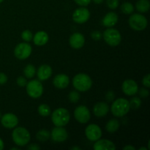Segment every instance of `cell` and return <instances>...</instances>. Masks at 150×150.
<instances>
[{
	"instance_id": "cell-1",
	"label": "cell",
	"mask_w": 150,
	"mask_h": 150,
	"mask_svg": "<svg viewBox=\"0 0 150 150\" xmlns=\"http://www.w3.org/2000/svg\"><path fill=\"white\" fill-rule=\"evenodd\" d=\"M73 86L79 92H86L92 87V80L86 73H79L73 77Z\"/></svg>"
},
{
	"instance_id": "cell-2",
	"label": "cell",
	"mask_w": 150,
	"mask_h": 150,
	"mask_svg": "<svg viewBox=\"0 0 150 150\" xmlns=\"http://www.w3.org/2000/svg\"><path fill=\"white\" fill-rule=\"evenodd\" d=\"M70 120V112L64 108H57L51 114L53 124L57 127H64L67 125Z\"/></svg>"
},
{
	"instance_id": "cell-3",
	"label": "cell",
	"mask_w": 150,
	"mask_h": 150,
	"mask_svg": "<svg viewBox=\"0 0 150 150\" xmlns=\"http://www.w3.org/2000/svg\"><path fill=\"white\" fill-rule=\"evenodd\" d=\"M129 101L125 98H117L113 102L111 107V111L114 117H122L127 114L130 111Z\"/></svg>"
},
{
	"instance_id": "cell-4",
	"label": "cell",
	"mask_w": 150,
	"mask_h": 150,
	"mask_svg": "<svg viewBox=\"0 0 150 150\" xmlns=\"http://www.w3.org/2000/svg\"><path fill=\"white\" fill-rule=\"evenodd\" d=\"M13 141L17 146H24L29 142L31 139L29 130L23 127H18L12 133Z\"/></svg>"
},
{
	"instance_id": "cell-5",
	"label": "cell",
	"mask_w": 150,
	"mask_h": 150,
	"mask_svg": "<svg viewBox=\"0 0 150 150\" xmlns=\"http://www.w3.org/2000/svg\"><path fill=\"white\" fill-rule=\"evenodd\" d=\"M103 39L105 42L110 46L115 47L120 45L122 41V36L117 29L113 28H108L103 32Z\"/></svg>"
},
{
	"instance_id": "cell-6",
	"label": "cell",
	"mask_w": 150,
	"mask_h": 150,
	"mask_svg": "<svg viewBox=\"0 0 150 150\" xmlns=\"http://www.w3.org/2000/svg\"><path fill=\"white\" fill-rule=\"evenodd\" d=\"M130 28L135 31L144 30L147 26V19L140 13H134L130 16L128 20Z\"/></svg>"
},
{
	"instance_id": "cell-7",
	"label": "cell",
	"mask_w": 150,
	"mask_h": 150,
	"mask_svg": "<svg viewBox=\"0 0 150 150\" xmlns=\"http://www.w3.org/2000/svg\"><path fill=\"white\" fill-rule=\"evenodd\" d=\"M26 90L30 98L37 99L42 96L43 93V86L40 80H32L27 82L26 85Z\"/></svg>"
},
{
	"instance_id": "cell-8",
	"label": "cell",
	"mask_w": 150,
	"mask_h": 150,
	"mask_svg": "<svg viewBox=\"0 0 150 150\" xmlns=\"http://www.w3.org/2000/svg\"><path fill=\"white\" fill-rule=\"evenodd\" d=\"M32 48L27 42H21L16 46L14 49V55L17 59L24 60L29 58L32 54Z\"/></svg>"
},
{
	"instance_id": "cell-9",
	"label": "cell",
	"mask_w": 150,
	"mask_h": 150,
	"mask_svg": "<svg viewBox=\"0 0 150 150\" xmlns=\"http://www.w3.org/2000/svg\"><path fill=\"white\" fill-rule=\"evenodd\" d=\"M74 117L78 122L81 124H86L90 120V111L85 105H79L75 109Z\"/></svg>"
},
{
	"instance_id": "cell-10",
	"label": "cell",
	"mask_w": 150,
	"mask_h": 150,
	"mask_svg": "<svg viewBox=\"0 0 150 150\" xmlns=\"http://www.w3.org/2000/svg\"><path fill=\"white\" fill-rule=\"evenodd\" d=\"M85 136L91 142H96L102 136V130L98 125L90 124L85 129Z\"/></svg>"
},
{
	"instance_id": "cell-11",
	"label": "cell",
	"mask_w": 150,
	"mask_h": 150,
	"mask_svg": "<svg viewBox=\"0 0 150 150\" xmlns=\"http://www.w3.org/2000/svg\"><path fill=\"white\" fill-rule=\"evenodd\" d=\"M73 20L76 23L82 24L87 21L90 18V13L89 10L84 7L77 8L73 13Z\"/></svg>"
},
{
	"instance_id": "cell-12",
	"label": "cell",
	"mask_w": 150,
	"mask_h": 150,
	"mask_svg": "<svg viewBox=\"0 0 150 150\" xmlns=\"http://www.w3.org/2000/svg\"><path fill=\"white\" fill-rule=\"evenodd\" d=\"M1 123L5 128L13 129L18 124V119L13 113H7L1 117Z\"/></svg>"
},
{
	"instance_id": "cell-13",
	"label": "cell",
	"mask_w": 150,
	"mask_h": 150,
	"mask_svg": "<svg viewBox=\"0 0 150 150\" xmlns=\"http://www.w3.org/2000/svg\"><path fill=\"white\" fill-rule=\"evenodd\" d=\"M122 89L125 95L127 96H133L138 93L139 86L137 83L133 79H127V80H125L122 83Z\"/></svg>"
},
{
	"instance_id": "cell-14",
	"label": "cell",
	"mask_w": 150,
	"mask_h": 150,
	"mask_svg": "<svg viewBox=\"0 0 150 150\" xmlns=\"http://www.w3.org/2000/svg\"><path fill=\"white\" fill-rule=\"evenodd\" d=\"M51 137L53 141L56 142H64L68 137V134L65 129L63 127H54L51 133Z\"/></svg>"
},
{
	"instance_id": "cell-15",
	"label": "cell",
	"mask_w": 150,
	"mask_h": 150,
	"mask_svg": "<svg viewBox=\"0 0 150 150\" xmlns=\"http://www.w3.org/2000/svg\"><path fill=\"white\" fill-rule=\"evenodd\" d=\"M70 46L74 49H80L84 45L85 38L81 33L76 32L70 36L69 39Z\"/></svg>"
},
{
	"instance_id": "cell-16",
	"label": "cell",
	"mask_w": 150,
	"mask_h": 150,
	"mask_svg": "<svg viewBox=\"0 0 150 150\" xmlns=\"http://www.w3.org/2000/svg\"><path fill=\"white\" fill-rule=\"evenodd\" d=\"M70 83V78L64 73L57 75L53 80V84L57 89H65Z\"/></svg>"
},
{
	"instance_id": "cell-17",
	"label": "cell",
	"mask_w": 150,
	"mask_h": 150,
	"mask_svg": "<svg viewBox=\"0 0 150 150\" xmlns=\"http://www.w3.org/2000/svg\"><path fill=\"white\" fill-rule=\"evenodd\" d=\"M93 149L95 150H114L116 149V146L111 141L100 139L94 144Z\"/></svg>"
},
{
	"instance_id": "cell-18",
	"label": "cell",
	"mask_w": 150,
	"mask_h": 150,
	"mask_svg": "<svg viewBox=\"0 0 150 150\" xmlns=\"http://www.w3.org/2000/svg\"><path fill=\"white\" fill-rule=\"evenodd\" d=\"M109 111V105L105 102H98L94 105L93 113L97 117H104Z\"/></svg>"
},
{
	"instance_id": "cell-19",
	"label": "cell",
	"mask_w": 150,
	"mask_h": 150,
	"mask_svg": "<svg viewBox=\"0 0 150 150\" xmlns=\"http://www.w3.org/2000/svg\"><path fill=\"white\" fill-rule=\"evenodd\" d=\"M52 68L48 64H42L38 68L37 71V76L40 81H46L50 79L52 75Z\"/></svg>"
},
{
	"instance_id": "cell-20",
	"label": "cell",
	"mask_w": 150,
	"mask_h": 150,
	"mask_svg": "<svg viewBox=\"0 0 150 150\" xmlns=\"http://www.w3.org/2000/svg\"><path fill=\"white\" fill-rule=\"evenodd\" d=\"M118 16L114 12H109L103 18V24L105 27H112L118 22Z\"/></svg>"
},
{
	"instance_id": "cell-21",
	"label": "cell",
	"mask_w": 150,
	"mask_h": 150,
	"mask_svg": "<svg viewBox=\"0 0 150 150\" xmlns=\"http://www.w3.org/2000/svg\"><path fill=\"white\" fill-rule=\"evenodd\" d=\"M48 35L45 31H39L36 32L33 36V42L38 46H42L45 45L48 41Z\"/></svg>"
},
{
	"instance_id": "cell-22",
	"label": "cell",
	"mask_w": 150,
	"mask_h": 150,
	"mask_svg": "<svg viewBox=\"0 0 150 150\" xmlns=\"http://www.w3.org/2000/svg\"><path fill=\"white\" fill-rule=\"evenodd\" d=\"M136 8L139 13H146L150 8L149 0H139L136 4Z\"/></svg>"
},
{
	"instance_id": "cell-23",
	"label": "cell",
	"mask_w": 150,
	"mask_h": 150,
	"mask_svg": "<svg viewBox=\"0 0 150 150\" xmlns=\"http://www.w3.org/2000/svg\"><path fill=\"white\" fill-rule=\"evenodd\" d=\"M120 122L116 119H112L107 122L105 125V130L110 133H114L120 128Z\"/></svg>"
},
{
	"instance_id": "cell-24",
	"label": "cell",
	"mask_w": 150,
	"mask_h": 150,
	"mask_svg": "<svg viewBox=\"0 0 150 150\" xmlns=\"http://www.w3.org/2000/svg\"><path fill=\"white\" fill-rule=\"evenodd\" d=\"M36 138L40 142H46V141L49 140L51 138V132L45 129H42L37 133Z\"/></svg>"
},
{
	"instance_id": "cell-25",
	"label": "cell",
	"mask_w": 150,
	"mask_h": 150,
	"mask_svg": "<svg viewBox=\"0 0 150 150\" xmlns=\"http://www.w3.org/2000/svg\"><path fill=\"white\" fill-rule=\"evenodd\" d=\"M23 74L26 79H32L36 74V68L33 64H27L23 70Z\"/></svg>"
},
{
	"instance_id": "cell-26",
	"label": "cell",
	"mask_w": 150,
	"mask_h": 150,
	"mask_svg": "<svg viewBox=\"0 0 150 150\" xmlns=\"http://www.w3.org/2000/svg\"><path fill=\"white\" fill-rule=\"evenodd\" d=\"M38 111L41 117H48L51 113V108H50L49 105L45 103L41 104V105H40L39 106H38Z\"/></svg>"
},
{
	"instance_id": "cell-27",
	"label": "cell",
	"mask_w": 150,
	"mask_h": 150,
	"mask_svg": "<svg viewBox=\"0 0 150 150\" xmlns=\"http://www.w3.org/2000/svg\"><path fill=\"white\" fill-rule=\"evenodd\" d=\"M121 10L124 14L130 15L134 11V7L132 3L126 1V2L122 3L121 5Z\"/></svg>"
},
{
	"instance_id": "cell-28",
	"label": "cell",
	"mask_w": 150,
	"mask_h": 150,
	"mask_svg": "<svg viewBox=\"0 0 150 150\" xmlns=\"http://www.w3.org/2000/svg\"><path fill=\"white\" fill-rule=\"evenodd\" d=\"M129 105H130V108L133 110H137L142 105V100L139 97H133L129 101Z\"/></svg>"
},
{
	"instance_id": "cell-29",
	"label": "cell",
	"mask_w": 150,
	"mask_h": 150,
	"mask_svg": "<svg viewBox=\"0 0 150 150\" xmlns=\"http://www.w3.org/2000/svg\"><path fill=\"white\" fill-rule=\"evenodd\" d=\"M68 99L73 103H76L80 100V94L77 90L71 91L68 95Z\"/></svg>"
},
{
	"instance_id": "cell-30",
	"label": "cell",
	"mask_w": 150,
	"mask_h": 150,
	"mask_svg": "<svg viewBox=\"0 0 150 150\" xmlns=\"http://www.w3.org/2000/svg\"><path fill=\"white\" fill-rule=\"evenodd\" d=\"M21 38L25 42H30L31 40H32V38H33L32 32L30 30H28V29L23 31L21 33Z\"/></svg>"
},
{
	"instance_id": "cell-31",
	"label": "cell",
	"mask_w": 150,
	"mask_h": 150,
	"mask_svg": "<svg viewBox=\"0 0 150 150\" xmlns=\"http://www.w3.org/2000/svg\"><path fill=\"white\" fill-rule=\"evenodd\" d=\"M120 1L119 0H106L107 7L111 10H115L118 7Z\"/></svg>"
},
{
	"instance_id": "cell-32",
	"label": "cell",
	"mask_w": 150,
	"mask_h": 150,
	"mask_svg": "<svg viewBox=\"0 0 150 150\" xmlns=\"http://www.w3.org/2000/svg\"><path fill=\"white\" fill-rule=\"evenodd\" d=\"M16 83L21 87H24V86H26V83H27L26 78L23 77V76H19L17 80H16Z\"/></svg>"
},
{
	"instance_id": "cell-33",
	"label": "cell",
	"mask_w": 150,
	"mask_h": 150,
	"mask_svg": "<svg viewBox=\"0 0 150 150\" xmlns=\"http://www.w3.org/2000/svg\"><path fill=\"white\" fill-rule=\"evenodd\" d=\"M103 34L101 33L100 31H94L92 34H91V37L94 40H100L102 38Z\"/></svg>"
},
{
	"instance_id": "cell-34",
	"label": "cell",
	"mask_w": 150,
	"mask_h": 150,
	"mask_svg": "<svg viewBox=\"0 0 150 150\" xmlns=\"http://www.w3.org/2000/svg\"><path fill=\"white\" fill-rule=\"evenodd\" d=\"M138 92L139 93V95H140L141 98H146L149 95V90L145 89V88H142V89H140L139 91H138Z\"/></svg>"
},
{
	"instance_id": "cell-35",
	"label": "cell",
	"mask_w": 150,
	"mask_h": 150,
	"mask_svg": "<svg viewBox=\"0 0 150 150\" xmlns=\"http://www.w3.org/2000/svg\"><path fill=\"white\" fill-rule=\"evenodd\" d=\"M142 83L144 86L146 88L150 87V81H149V74H146V76H144L142 79Z\"/></svg>"
},
{
	"instance_id": "cell-36",
	"label": "cell",
	"mask_w": 150,
	"mask_h": 150,
	"mask_svg": "<svg viewBox=\"0 0 150 150\" xmlns=\"http://www.w3.org/2000/svg\"><path fill=\"white\" fill-rule=\"evenodd\" d=\"M74 1L79 5L82 6V7H86L90 4L92 0H74Z\"/></svg>"
},
{
	"instance_id": "cell-37",
	"label": "cell",
	"mask_w": 150,
	"mask_h": 150,
	"mask_svg": "<svg viewBox=\"0 0 150 150\" xmlns=\"http://www.w3.org/2000/svg\"><path fill=\"white\" fill-rule=\"evenodd\" d=\"M7 82V76L5 73H0V85H3Z\"/></svg>"
},
{
	"instance_id": "cell-38",
	"label": "cell",
	"mask_w": 150,
	"mask_h": 150,
	"mask_svg": "<svg viewBox=\"0 0 150 150\" xmlns=\"http://www.w3.org/2000/svg\"><path fill=\"white\" fill-rule=\"evenodd\" d=\"M114 97H115V95H114V93L113 92V91H108V92H107L106 95H105V98H106L107 100L109 101V102H111V101H112L114 99Z\"/></svg>"
},
{
	"instance_id": "cell-39",
	"label": "cell",
	"mask_w": 150,
	"mask_h": 150,
	"mask_svg": "<svg viewBox=\"0 0 150 150\" xmlns=\"http://www.w3.org/2000/svg\"><path fill=\"white\" fill-rule=\"evenodd\" d=\"M40 149V146L38 144H29V146H27V149L29 150H38Z\"/></svg>"
},
{
	"instance_id": "cell-40",
	"label": "cell",
	"mask_w": 150,
	"mask_h": 150,
	"mask_svg": "<svg viewBox=\"0 0 150 150\" xmlns=\"http://www.w3.org/2000/svg\"><path fill=\"white\" fill-rule=\"evenodd\" d=\"M123 149L124 150H136V148H135L133 146H132V145L128 144V145H127V146H124V147H123Z\"/></svg>"
},
{
	"instance_id": "cell-41",
	"label": "cell",
	"mask_w": 150,
	"mask_h": 150,
	"mask_svg": "<svg viewBox=\"0 0 150 150\" xmlns=\"http://www.w3.org/2000/svg\"><path fill=\"white\" fill-rule=\"evenodd\" d=\"M4 142L2 141V139L0 138V150H2L4 149Z\"/></svg>"
},
{
	"instance_id": "cell-42",
	"label": "cell",
	"mask_w": 150,
	"mask_h": 150,
	"mask_svg": "<svg viewBox=\"0 0 150 150\" xmlns=\"http://www.w3.org/2000/svg\"><path fill=\"white\" fill-rule=\"evenodd\" d=\"M92 1H93L94 3H95V4H100L103 1V0H92Z\"/></svg>"
},
{
	"instance_id": "cell-43",
	"label": "cell",
	"mask_w": 150,
	"mask_h": 150,
	"mask_svg": "<svg viewBox=\"0 0 150 150\" xmlns=\"http://www.w3.org/2000/svg\"><path fill=\"white\" fill-rule=\"evenodd\" d=\"M70 149L71 150H81V148L79 147V146H73V147L70 148Z\"/></svg>"
},
{
	"instance_id": "cell-44",
	"label": "cell",
	"mask_w": 150,
	"mask_h": 150,
	"mask_svg": "<svg viewBox=\"0 0 150 150\" xmlns=\"http://www.w3.org/2000/svg\"><path fill=\"white\" fill-rule=\"evenodd\" d=\"M140 150H148V148H146V147H141L140 149H139Z\"/></svg>"
},
{
	"instance_id": "cell-45",
	"label": "cell",
	"mask_w": 150,
	"mask_h": 150,
	"mask_svg": "<svg viewBox=\"0 0 150 150\" xmlns=\"http://www.w3.org/2000/svg\"><path fill=\"white\" fill-rule=\"evenodd\" d=\"M10 149H11V150H18V147H13V148H11Z\"/></svg>"
},
{
	"instance_id": "cell-46",
	"label": "cell",
	"mask_w": 150,
	"mask_h": 150,
	"mask_svg": "<svg viewBox=\"0 0 150 150\" xmlns=\"http://www.w3.org/2000/svg\"><path fill=\"white\" fill-rule=\"evenodd\" d=\"M3 1H4V0H0V3H1V2H2Z\"/></svg>"
},
{
	"instance_id": "cell-47",
	"label": "cell",
	"mask_w": 150,
	"mask_h": 150,
	"mask_svg": "<svg viewBox=\"0 0 150 150\" xmlns=\"http://www.w3.org/2000/svg\"><path fill=\"white\" fill-rule=\"evenodd\" d=\"M1 111H0V118H1Z\"/></svg>"
}]
</instances>
